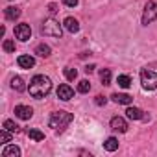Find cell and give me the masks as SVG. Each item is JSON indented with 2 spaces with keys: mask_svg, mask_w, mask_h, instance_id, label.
<instances>
[{
  "mask_svg": "<svg viewBox=\"0 0 157 157\" xmlns=\"http://www.w3.org/2000/svg\"><path fill=\"white\" fill-rule=\"evenodd\" d=\"M140 83H142V87L148 89V91L157 89V72L144 68V70L140 72Z\"/></svg>",
  "mask_w": 157,
  "mask_h": 157,
  "instance_id": "277c9868",
  "label": "cell"
},
{
  "mask_svg": "<svg viewBox=\"0 0 157 157\" xmlns=\"http://www.w3.org/2000/svg\"><path fill=\"white\" fill-rule=\"evenodd\" d=\"M50 52H52V50H50V46H46V44H39V46L35 48V54L41 56V57H48Z\"/></svg>",
  "mask_w": 157,
  "mask_h": 157,
  "instance_id": "ffe728a7",
  "label": "cell"
},
{
  "mask_svg": "<svg viewBox=\"0 0 157 157\" xmlns=\"http://www.w3.org/2000/svg\"><path fill=\"white\" fill-rule=\"evenodd\" d=\"M11 89H15L17 93L26 91V85H24V80H22V78H19V76L11 78Z\"/></svg>",
  "mask_w": 157,
  "mask_h": 157,
  "instance_id": "9a60e30c",
  "label": "cell"
},
{
  "mask_svg": "<svg viewBox=\"0 0 157 157\" xmlns=\"http://www.w3.org/2000/svg\"><path fill=\"white\" fill-rule=\"evenodd\" d=\"M78 91L83 93V94H85V93H89V91H91V83H89L87 80H82L80 83H78Z\"/></svg>",
  "mask_w": 157,
  "mask_h": 157,
  "instance_id": "603a6c76",
  "label": "cell"
},
{
  "mask_svg": "<svg viewBox=\"0 0 157 157\" xmlns=\"http://www.w3.org/2000/svg\"><path fill=\"white\" fill-rule=\"evenodd\" d=\"M19 155H21V148L15 146V144L6 146V148L2 150V157H19Z\"/></svg>",
  "mask_w": 157,
  "mask_h": 157,
  "instance_id": "7c38bea8",
  "label": "cell"
},
{
  "mask_svg": "<svg viewBox=\"0 0 157 157\" xmlns=\"http://www.w3.org/2000/svg\"><path fill=\"white\" fill-rule=\"evenodd\" d=\"M63 24H65V28H67L70 33H76L78 30H80V22H78L76 19H72V17H67Z\"/></svg>",
  "mask_w": 157,
  "mask_h": 157,
  "instance_id": "4fadbf2b",
  "label": "cell"
},
{
  "mask_svg": "<svg viewBox=\"0 0 157 157\" xmlns=\"http://www.w3.org/2000/svg\"><path fill=\"white\" fill-rule=\"evenodd\" d=\"M17 63H19L21 68H32V67L35 65V59H33L32 56H19Z\"/></svg>",
  "mask_w": 157,
  "mask_h": 157,
  "instance_id": "8fae6325",
  "label": "cell"
},
{
  "mask_svg": "<svg viewBox=\"0 0 157 157\" xmlns=\"http://www.w3.org/2000/svg\"><path fill=\"white\" fill-rule=\"evenodd\" d=\"M15 37H17L19 41H28V39L32 37V28H30V24H19V26H15Z\"/></svg>",
  "mask_w": 157,
  "mask_h": 157,
  "instance_id": "8992f818",
  "label": "cell"
},
{
  "mask_svg": "<svg viewBox=\"0 0 157 157\" xmlns=\"http://www.w3.org/2000/svg\"><path fill=\"white\" fill-rule=\"evenodd\" d=\"M117 83H118L122 89H128V87L131 85V78H129V76H126V74H122V76H118V78H117Z\"/></svg>",
  "mask_w": 157,
  "mask_h": 157,
  "instance_id": "d6986e66",
  "label": "cell"
},
{
  "mask_svg": "<svg viewBox=\"0 0 157 157\" xmlns=\"http://www.w3.org/2000/svg\"><path fill=\"white\" fill-rule=\"evenodd\" d=\"M100 80L104 85H111V70L109 68H102L100 70Z\"/></svg>",
  "mask_w": 157,
  "mask_h": 157,
  "instance_id": "ac0fdd59",
  "label": "cell"
},
{
  "mask_svg": "<svg viewBox=\"0 0 157 157\" xmlns=\"http://www.w3.org/2000/svg\"><path fill=\"white\" fill-rule=\"evenodd\" d=\"M63 4L68 6V8H76L78 6V0H63Z\"/></svg>",
  "mask_w": 157,
  "mask_h": 157,
  "instance_id": "4316f807",
  "label": "cell"
},
{
  "mask_svg": "<svg viewBox=\"0 0 157 157\" xmlns=\"http://www.w3.org/2000/svg\"><path fill=\"white\" fill-rule=\"evenodd\" d=\"M111 128L118 133H126L128 131V122L122 118V117H113L111 118Z\"/></svg>",
  "mask_w": 157,
  "mask_h": 157,
  "instance_id": "9c48e42d",
  "label": "cell"
},
{
  "mask_svg": "<svg viewBox=\"0 0 157 157\" xmlns=\"http://www.w3.org/2000/svg\"><path fill=\"white\" fill-rule=\"evenodd\" d=\"M33 115V109L30 105H17L15 107V117H19L21 120H30Z\"/></svg>",
  "mask_w": 157,
  "mask_h": 157,
  "instance_id": "ba28073f",
  "label": "cell"
},
{
  "mask_svg": "<svg viewBox=\"0 0 157 157\" xmlns=\"http://www.w3.org/2000/svg\"><path fill=\"white\" fill-rule=\"evenodd\" d=\"M41 33L46 35V37L59 39L61 33H63V30H61V24H59L57 21H54V19H46V21L43 22V26H41Z\"/></svg>",
  "mask_w": 157,
  "mask_h": 157,
  "instance_id": "3957f363",
  "label": "cell"
},
{
  "mask_svg": "<svg viewBox=\"0 0 157 157\" xmlns=\"http://www.w3.org/2000/svg\"><path fill=\"white\" fill-rule=\"evenodd\" d=\"M48 11H50V13H56V11H57V6H56V4H48Z\"/></svg>",
  "mask_w": 157,
  "mask_h": 157,
  "instance_id": "f1b7e54d",
  "label": "cell"
},
{
  "mask_svg": "<svg viewBox=\"0 0 157 157\" xmlns=\"http://www.w3.org/2000/svg\"><path fill=\"white\" fill-rule=\"evenodd\" d=\"M4 15H6L8 21H17V19L21 17V8H17V6H10V8H6Z\"/></svg>",
  "mask_w": 157,
  "mask_h": 157,
  "instance_id": "30bf717a",
  "label": "cell"
},
{
  "mask_svg": "<svg viewBox=\"0 0 157 157\" xmlns=\"http://www.w3.org/2000/svg\"><path fill=\"white\" fill-rule=\"evenodd\" d=\"M72 120H74L72 113H68V111H56V113H52L48 124H50V128L63 131L65 128H68V124H70Z\"/></svg>",
  "mask_w": 157,
  "mask_h": 157,
  "instance_id": "7a4b0ae2",
  "label": "cell"
},
{
  "mask_svg": "<svg viewBox=\"0 0 157 157\" xmlns=\"http://www.w3.org/2000/svg\"><path fill=\"white\" fill-rule=\"evenodd\" d=\"M157 19V4L155 2H148L144 6V13H142V24H150Z\"/></svg>",
  "mask_w": 157,
  "mask_h": 157,
  "instance_id": "5b68a950",
  "label": "cell"
},
{
  "mask_svg": "<svg viewBox=\"0 0 157 157\" xmlns=\"http://www.w3.org/2000/svg\"><path fill=\"white\" fill-rule=\"evenodd\" d=\"M28 91H30V96H33V98H37V100L44 98V96L52 91V82H50V78H46V76H43V74L33 76L32 82H30Z\"/></svg>",
  "mask_w": 157,
  "mask_h": 157,
  "instance_id": "6da1fadb",
  "label": "cell"
},
{
  "mask_svg": "<svg viewBox=\"0 0 157 157\" xmlns=\"http://www.w3.org/2000/svg\"><path fill=\"white\" fill-rule=\"evenodd\" d=\"M65 78H67V80H70V82H74L76 80V78H78V70L76 68H65Z\"/></svg>",
  "mask_w": 157,
  "mask_h": 157,
  "instance_id": "7402d4cb",
  "label": "cell"
},
{
  "mask_svg": "<svg viewBox=\"0 0 157 157\" xmlns=\"http://www.w3.org/2000/svg\"><path fill=\"white\" fill-rule=\"evenodd\" d=\"M72 96H74V91H72V87H70V85L63 83V85H59V87H57V98H59V100L68 102Z\"/></svg>",
  "mask_w": 157,
  "mask_h": 157,
  "instance_id": "52a82bcc",
  "label": "cell"
},
{
  "mask_svg": "<svg viewBox=\"0 0 157 157\" xmlns=\"http://www.w3.org/2000/svg\"><path fill=\"white\" fill-rule=\"evenodd\" d=\"M0 140H2V142H10V140H11V131H8V129L4 128L2 131H0Z\"/></svg>",
  "mask_w": 157,
  "mask_h": 157,
  "instance_id": "d4e9b609",
  "label": "cell"
},
{
  "mask_svg": "<svg viewBox=\"0 0 157 157\" xmlns=\"http://www.w3.org/2000/svg\"><path fill=\"white\" fill-rule=\"evenodd\" d=\"M126 115H128V118H131V120H140V118H144V115H142V111H140L139 107H128V109H126Z\"/></svg>",
  "mask_w": 157,
  "mask_h": 157,
  "instance_id": "2e32d148",
  "label": "cell"
},
{
  "mask_svg": "<svg viewBox=\"0 0 157 157\" xmlns=\"http://www.w3.org/2000/svg\"><path fill=\"white\" fill-rule=\"evenodd\" d=\"M111 98H113V102H117V104H124V105H129V104L133 102V98H131L129 94H120V93H115Z\"/></svg>",
  "mask_w": 157,
  "mask_h": 157,
  "instance_id": "5bb4252c",
  "label": "cell"
},
{
  "mask_svg": "<svg viewBox=\"0 0 157 157\" xmlns=\"http://www.w3.org/2000/svg\"><path fill=\"white\" fill-rule=\"evenodd\" d=\"M94 68H96L94 65H87V67H85V72H87V74H91V72H93Z\"/></svg>",
  "mask_w": 157,
  "mask_h": 157,
  "instance_id": "f546056e",
  "label": "cell"
},
{
  "mask_svg": "<svg viewBox=\"0 0 157 157\" xmlns=\"http://www.w3.org/2000/svg\"><path fill=\"white\" fill-rule=\"evenodd\" d=\"M94 102H96V105H105V102H107V100H105V96H96V100H94Z\"/></svg>",
  "mask_w": 157,
  "mask_h": 157,
  "instance_id": "83f0119b",
  "label": "cell"
},
{
  "mask_svg": "<svg viewBox=\"0 0 157 157\" xmlns=\"http://www.w3.org/2000/svg\"><path fill=\"white\" fill-rule=\"evenodd\" d=\"M2 48H4L6 52H15V43H13V41H10V39H6V41H4V44H2Z\"/></svg>",
  "mask_w": 157,
  "mask_h": 157,
  "instance_id": "484cf974",
  "label": "cell"
},
{
  "mask_svg": "<svg viewBox=\"0 0 157 157\" xmlns=\"http://www.w3.org/2000/svg\"><path fill=\"white\" fill-rule=\"evenodd\" d=\"M28 135H30V139H32V140H37V142L44 139V133H43V131H39V129H30V131H28Z\"/></svg>",
  "mask_w": 157,
  "mask_h": 157,
  "instance_id": "44dd1931",
  "label": "cell"
},
{
  "mask_svg": "<svg viewBox=\"0 0 157 157\" xmlns=\"http://www.w3.org/2000/svg\"><path fill=\"white\" fill-rule=\"evenodd\" d=\"M104 148H105L107 151H115V150H118V140H117L115 137H109V139H105Z\"/></svg>",
  "mask_w": 157,
  "mask_h": 157,
  "instance_id": "e0dca14e",
  "label": "cell"
},
{
  "mask_svg": "<svg viewBox=\"0 0 157 157\" xmlns=\"http://www.w3.org/2000/svg\"><path fill=\"white\" fill-rule=\"evenodd\" d=\"M4 128H6L8 131H11V133H15V131L19 129V126H17L13 120H6V122H4Z\"/></svg>",
  "mask_w": 157,
  "mask_h": 157,
  "instance_id": "cb8c5ba5",
  "label": "cell"
}]
</instances>
